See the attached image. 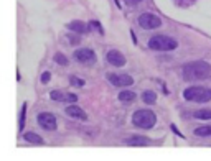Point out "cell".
<instances>
[{
  "label": "cell",
  "mask_w": 211,
  "mask_h": 161,
  "mask_svg": "<svg viewBox=\"0 0 211 161\" xmlns=\"http://www.w3.org/2000/svg\"><path fill=\"white\" fill-rule=\"evenodd\" d=\"M183 77L186 80H198V79H208L211 74V64L206 61H193L185 64L183 67Z\"/></svg>",
  "instance_id": "6da1fadb"
},
{
  "label": "cell",
  "mask_w": 211,
  "mask_h": 161,
  "mask_svg": "<svg viewBox=\"0 0 211 161\" xmlns=\"http://www.w3.org/2000/svg\"><path fill=\"white\" fill-rule=\"evenodd\" d=\"M132 123L135 126H139V128L150 130V128H154V125L157 123V117L152 110H149V108H139V110H135L132 115Z\"/></svg>",
  "instance_id": "7a4b0ae2"
},
{
  "label": "cell",
  "mask_w": 211,
  "mask_h": 161,
  "mask_svg": "<svg viewBox=\"0 0 211 161\" xmlns=\"http://www.w3.org/2000/svg\"><path fill=\"white\" fill-rule=\"evenodd\" d=\"M183 97L190 102L204 104V102L211 100V89L203 87V85H191V87L183 90Z\"/></svg>",
  "instance_id": "3957f363"
},
{
  "label": "cell",
  "mask_w": 211,
  "mask_h": 161,
  "mask_svg": "<svg viewBox=\"0 0 211 161\" xmlns=\"http://www.w3.org/2000/svg\"><path fill=\"white\" fill-rule=\"evenodd\" d=\"M177 39L167 34H155L149 39V48L154 51H173L177 49Z\"/></svg>",
  "instance_id": "277c9868"
},
{
  "label": "cell",
  "mask_w": 211,
  "mask_h": 161,
  "mask_svg": "<svg viewBox=\"0 0 211 161\" xmlns=\"http://www.w3.org/2000/svg\"><path fill=\"white\" fill-rule=\"evenodd\" d=\"M37 122L38 125L42 126L43 130L46 131H53V130H56V115L55 113H51V112H42V113H38V117H37Z\"/></svg>",
  "instance_id": "5b68a950"
},
{
  "label": "cell",
  "mask_w": 211,
  "mask_h": 161,
  "mask_svg": "<svg viewBox=\"0 0 211 161\" xmlns=\"http://www.w3.org/2000/svg\"><path fill=\"white\" fill-rule=\"evenodd\" d=\"M139 25L144 30H155V28L162 26V20L154 13H142L139 16Z\"/></svg>",
  "instance_id": "8992f818"
},
{
  "label": "cell",
  "mask_w": 211,
  "mask_h": 161,
  "mask_svg": "<svg viewBox=\"0 0 211 161\" xmlns=\"http://www.w3.org/2000/svg\"><path fill=\"white\" fill-rule=\"evenodd\" d=\"M74 59L78 62H83V64H94V62L97 61L96 58V53L89 48H79L74 51Z\"/></svg>",
  "instance_id": "52a82bcc"
},
{
  "label": "cell",
  "mask_w": 211,
  "mask_h": 161,
  "mask_svg": "<svg viewBox=\"0 0 211 161\" xmlns=\"http://www.w3.org/2000/svg\"><path fill=\"white\" fill-rule=\"evenodd\" d=\"M107 79L115 87H129V85L134 84V79L130 76H127V74H109Z\"/></svg>",
  "instance_id": "ba28073f"
},
{
  "label": "cell",
  "mask_w": 211,
  "mask_h": 161,
  "mask_svg": "<svg viewBox=\"0 0 211 161\" xmlns=\"http://www.w3.org/2000/svg\"><path fill=\"white\" fill-rule=\"evenodd\" d=\"M50 97L56 102H64V104H76L78 95L71 94V92H64V90H51Z\"/></svg>",
  "instance_id": "9c48e42d"
},
{
  "label": "cell",
  "mask_w": 211,
  "mask_h": 161,
  "mask_svg": "<svg viewBox=\"0 0 211 161\" xmlns=\"http://www.w3.org/2000/svg\"><path fill=\"white\" fill-rule=\"evenodd\" d=\"M64 112H66L68 117H71V118H74V120H81V122H86V120H87V113H86L79 105H74V104L68 105Z\"/></svg>",
  "instance_id": "30bf717a"
},
{
  "label": "cell",
  "mask_w": 211,
  "mask_h": 161,
  "mask_svg": "<svg viewBox=\"0 0 211 161\" xmlns=\"http://www.w3.org/2000/svg\"><path fill=\"white\" fill-rule=\"evenodd\" d=\"M106 58H107V62H109V64H112V66H115V67L125 66V56L122 54L120 51L112 49V51H109Z\"/></svg>",
  "instance_id": "8fae6325"
},
{
  "label": "cell",
  "mask_w": 211,
  "mask_h": 161,
  "mask_svg": "<svg viewBox=\"0 0 211 161\" xmlns=\"http://www.w3.org/2000/svg\"><path fill=\"white\" fill-rule=\"evenodd\" d=\"M68 28H69L73 33H78V34L87 31V25H86L84 21H81V20H73L71 23H68Z\"/></svg>",
  "instance_id": "7c38bea8"
},
{
  "label": "cell",
  "mask_w": 211,
  "mask_h": 161,
  "mask_svg": "<svg viewBox=\"0 0 211 161\" xmlns=\"http://www.w3.org/2000/svg\"><path fill=\"white\" fill-rule=\"evenodd\" d=\"M125 143H127L129 146H145V145H149V138L140 136V135H135V136L127 138Z\"/></svg>",
  "instance_id": "4fadbf2b"
},
{
  "label": "cell",
  "mask_w": 211,
  "mask_h": 161,
  "mask_svg": "<svg viewBox=\"0 0 211 161\" xmlns=\"http://www.w3.org/2000/svg\"><path fill=\"white\" fill-rule=\"evenodd\" d=\"M23 138H25V141L27 143H33V145H42L43 143V138L37 135V133H33V131H28V133L23 135Z\"/></svg>",
  "instance_id": "5bb4252c"
},
{
  "label": "cell",
  "mask_w": 211,
  "mask_h": 161,
  "mask_svg": "<svg viewBox=\"0 0 211 161\" xmlns=\"http://www.w3.org/2000/svg\"><path fill=\"white\" fill-rule=\"evenodd\" d=\"M135 92L134 90H120L119 92V100L120 102H134L135 100Z\"/></svg>",
  "instance_id": "9a60e30c"
},
{
  "label": "cell",
  "mask_w": 211,
  "mask_h": 161,
  "mask_svg": "<svg viewBox=\"0 0 211 161\" xmlns=\"http://www.w3.org/2000/svg\"><path fill=\"white\" fill-rule=\"evenodd\" d=\"M155 100H157V94L154 90H144V94H142V102L144 104L152 105V104H155Z\"/></svg>",
  "instance_id": "2e32d148"
},
{
  "label": "cell",
  "mask_w": 211,
  "mask_h": 161,
  "mask_svg": "<svg viewBox=\"0 0 211 161\" xmlns=\"http://www.w3.org/2000/svg\"><path fill=\"white\" fill-rule=\"evenodd\" d=\"M193 115H195V118H200V120H211V110H209V108H201V110H196Z\"/></svg>",
  "instance_id": "e0dca14e"
},
{
  "label": "cell",
  "mask_w": 211,
  "mask_h": 161,
  "mask_svg": "<svg viewBox=\"0 0 211 161\" xmlns=\"http://www.w3.org/2000/svg\"><path fill=\"white\" fill-rule=\"evenodd\" d=\"M196 136H211V125H203L195 130Z\"/></svg>",
  "instance_id": "ac0fdd59"
},
{
  "label": "cell",
  "mask_w": 211,
  "mask_h": 161,
  "mask_svg": "<svg viewBox=\"0 0 211 161\" xmlns=\"http://www.w3.org/2000/svg\"><path fill=\"white\" fill-rule=\"evenodd\" d=\"M53 59H55V62H56V64H60V66H68V58L64 56L63 53H56Z\"/></svg>",
  "instance_id": "d6986e66"
},
{
  "label": "cell",
  "mask_w": 211,
  "mask_h": 161,
  "mask_svg": "<svg viewBox=\"0 0 211 161\" xmlns=\"http://www.w3.org/2000/svg\"><path fill=\"white\" fill-rule=\"evenodd\" d=\"M25 115H27V104H23L22 110H20V120H18V128L23 130V123H25Z\"/></svg>",
  "instance_id": "ffe728a7"
},
{
  "label": "cell",
  "mask_w": 211,
  "mask_h": 161,
  "mask_svg": "<svg viewBox=\"0 0 211 161\" xmlns=\"http://www.w3.org/2000/svg\"><path fill=\"white\" fill-rule=\"evenodd\" d=\"M69 82H71L73 85H76V87H83V85H84V80H83V79H78L76 76H71V77H69Z\"/></svg>",
  "instance_id": "44dd1931"
},
{
  "label": "cell",
  "mask_w": 211,
  "mask_h": 161,
  "mask_svg": "<svg viewBox=\"0 0 211 161\" xmlns=\"http://www.w3.org/2000/svg\"><path fill=\"white\" fill-rule=\"evenodd\" d=\"M50 77H51V74H50L48 71H45V72L42 74V82H43V84H46V82H50Z\"/></svg>",
  "instance_id": "7402d4cb"
},
{
  "label": "cell",
  "mask_w": 211,
  "mask_h": 161,
  "mask_svg": "<svg viewBox=\"0 0 211 161\" xmlns=\"http://www.w3.org/2000/svg\"><path fill=\"white\" fill-rule=\"evenodd\" d=\"M76 34H78V33H76ZM76 34H69V43H71V44H76V43H79V39L81 38H78V36H76Z\"/></svg>",
  "instance_id": "603a6c76"
},
{
  "label": "cell",
  "mask_w": 211,
  "mask_h": 161,
  "mask_svg": "<svg viewBox=\"0 0 211 161\" xmlns=\"http://www.w3.org/2000/svg\"><path fill=\"white\" fill-rule=\"evenodd\" d=\"M124 2H125L127 5H137V3L142 2V0H124Z\"/></svg>",
  "instance_id": "cb8c5ba5"
}]
</instances>
